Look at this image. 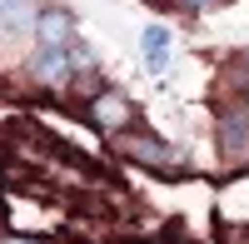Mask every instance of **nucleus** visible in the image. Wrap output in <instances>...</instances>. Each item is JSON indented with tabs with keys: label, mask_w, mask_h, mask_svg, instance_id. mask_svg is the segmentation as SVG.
Here are the masks:
<instances>
[{
	"label": "nucleus",
	"mask_w": 249,
	"mask_h": 244,
	"mask_svg": "<svg viewBox=\"0 0 249 244\" xmlns=\"http://www.w3.org/2000/svg\"><path fill=\"white\" fill-rule=\"evenodd\" d=\"M190 10H210V5H219V0H184Z\"/></svg>",
	"instance_id": "6"
},
{
	"label": "nucleus",
	"mask_w": 249,
	"mask_h": 244,
	"mask_svg": "<svg viewBox=\"0 0 249 244\" xmlns=\"http://www.w3.org/2000/svg\"><path fill=\"white\" fill-rule=\"evenodd\" d=\"M120 155H124V159H140V165H150V170H164V165H170V150H164L155 135H135V130L120 135Z\"/></svg>",
	"instance_id": "3"
},
{
	"label": "nucleus",
	"mask_w": 249,
	"mask_h": 244,
	"mask_svg": "<svg viewBox=\"0 0 249 244\" xmlns=\"http://www.w3.org/2000/svg\"><path fill=\"white\" fill-rule=\"evenodd\" d=\"M5 244H30V239H5Z\"/></svg>",
	"instance_id": "7"
},
{
	"label": "nucleus",
	"mask_w": 249,
	"mask_h": 244,
	"mask_svg": "<svg viewBox=\"0 0 249 244\" xmlns=\"http://www.w3.org/2000/svg\"><path fill=\"white\" fill-rule=\"evenodd\" d=\"M75 70H80V65H75V55H70L65 45H40L35 60H30V75H35L45 90H65Z\"/></svg>",
	"instance_id": "1"
},
{
	"label": "nucleus",
	"mask_w": 249,
	"mask_h": 244,
	"mask_svg": "<svg viewBox=\"0 0 249 244\" xmlns=\"http://www.w3.org/2000/svg\"><path fill=\"white\" fill-rule=\"evenodd\" d=\"M140 50H144V60H150V70H164V60H170V30L164 25H144Z\"/></svg>",
	"instance_id": "5"
},
{
	"label": "nucleus",
	"mask_w": 249,
	"mask_h": 244,
	"mask_svg": "<svg viewBox=\"0 0 249 244\" xmlns=\"http://www.w3.org/2000/svg\"><path fill=\"white\" fill-rule=\"evenodd\" d=\"M85 115H90V125L105 130V135H124V130H130V100L115 95V90H100L85 105Z\"/></svg>",
	"instance_id": "2"
},
{
	"label": "nucleus",
	"mask_w": 249,
	"mask_h": 244,
	"mask_svg": "<svg viewBox=\"0 0 249 244\" xmlns=\"http://www.w3.org/2000/svg\"><path fill=\"white\" fill-rule=\"evenodd\" d=\"M35 35H40V45H70V35H75L70 10H45L35 20Z\"/></svg>",
	"instance_id": "4"
}]
</instances>
